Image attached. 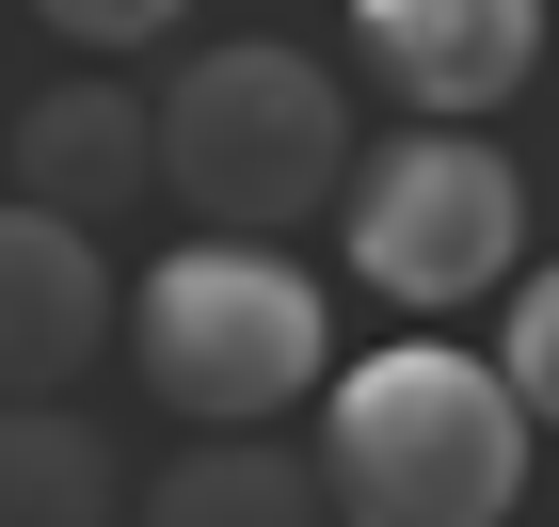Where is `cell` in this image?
Listing matches in <instances>:
<instances>
[{
    "instance_id": "obj_5",
    "label": "cell",
    "mask_w": 559,
    "mask_h": 527,
    "mask_svg": "<svg viewBox=\"0 0 559 527\" xmlns=\"http://www.w3.org/2000/svg\"><path fill=\"white\" fill-rule=\"evenodd\" d=\"M352 48L416 129H479L544 81V0H352Z\"/></svg>"
},
{
    "instance_id": "obj_6",
    "label": "cell",
    "mask_w": 559,
    "mask_h": 527,
    "mask_svg": "<svg viewBox=\"0 0 559 527\" xmlns=\"http://www.w3.org/2000/svg\"><path fill=\"white\" fill-rule=\"evenodd\" d=\"M96 336H112V256H96V224L0 192V399L81 384Z\"/></svg>"
},
{
    "instance_id": "obj_10",
    "label": "cell",
    "mask_w": 559,
    "mask_h": 527,
    "mask_svg": "<svg viewBox=\"0 0 559 527\" xmlns=\"http://www.w3.org/2000/svg\"><path fill=\"white\" fill-rule=\"evenodd\" d=\"M496 384H512L527 432H559V256L512 272V336H496Z\"/></svg>"
},
{
    "instance_id": "obj_3",
    "label": "cell",
    "mask_w": 559,
    "mask_h": 527,
    "mask_svg": "<svg viewBox=\"0 0 559 527\" xmlns=\"http://www.w3.org/2000/svg\"><path fill=\"white\" fill-rule=\"evenodd\" d=\"M144 129H160V192L224 240H288L304 208H336L352 176V96L336 64H304V48L240 33V48H192L176 96H144Z\"/></svg>"
},
{
    "instance_id": "obj_7",
    "label": "cell",
    "mask_w": 559,
    "mask_h": 527,
    "mask_svg": "<svg viewBox=\"0 0 559 527\" xmlns=\"http://www.w3.org/2000/svg\"><path fill=\"white\" fill-rule=\"evenodd\" d=\"M160 192V129H144L129 81H48L16 112V208H64V224H129Z\"/></svg>"
},
{
    "instance_id": "obj_1",
    "label": "cell",
    "mask_w": 559,
    "mask_h": 527,
    "mask_svg": "<svg viewBox=\"0 0 559 527\" xmlns=\"http://www.w3.org/2000/svg\"><path fill=\"white\" fill-rule=\"evenodd\" d=\"M527 416L448 336H400L368 368H320V512L336 527H512Z\"/></svg>"
},
{
    "instance_id": "obj_2",
    "label": "cell",
    "mask_w": 559,
    "mask_h": 527,
    "mask_svg": "<svg viewBox=\"0 0 559 527\" xmlns=\"http://www.w3.org/2000/svg\"><path fill=\"white\" fill-rule=\"evenodd\" d=\"M129 368L144 399H176L192 432H272L288 399H320L336 368V304H320V272L272 256V240H192L129 288Z\"/></svg>"
},
{
    "instance_id": "obj_11",
    "label": "cell",
    "mask_w": 559,
    "mask_h": 527,
    "mask_svg": "<svg viewBox=\"0 0 559 527\" xmlns=\"http://www.w3.org/2000/svg\"><path fill=\"white\" fill-rule=\"evenodd\" d=\"M33 16L81 48V64H129V48H160L176 16H192V0H33Z\"/></svg>"
},
{
    "instance_id": "obj_8",
    "label": "cell",
    "mask_w": 559,
    "mask_h": 527,
    "mask_svg": "<svg viewBox=\"0 0 559 527\" xmlns=\"http://www.w3.org/2000/svg\"><path fill=\"white\" fill-rule=\"evenodd\" d=\"M129 527H336V512H320V464H304V447H272V432H192L160 480H144Z\"/></svg>"
},
{
    "instance_id": "obj_9",
    "label": "cell",
    "mask_w": 559,
    "mask_h": 527,
    "mask_svg": "<svg viewBox=\"0 0 559 527\" xmlns=\"http://www.w3.org/2000/svg\"><path fill=\"white\" fill-rule=\"evenodd\" d=\"M0 527H112V447L64 399H0Z\"/></svg>"
},
{
    "instance_id": "obj_4",
    "label": "cell",
    "mask_w": 559,
    "mask_h": 527,
    "mask_svg": "<svg viewBox=\"0 0 559 527\" xmlns=\"http://www.w3.org/2000/svg\"><path fill=\"white\" fill-rule=\"evenodd\" d=\"M336 208H352V272L384 304H416V320H448V304H479V288L527 272V176L479 129L368 144V176H336Z\"/></svg>"
}]
</instances>
